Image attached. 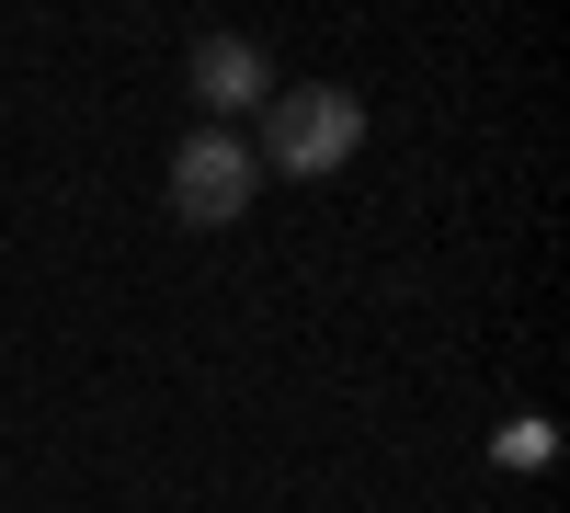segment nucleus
Returning a JSON list of instances; mask_svg holds the SVG:
<instances>
[{"instance_id":"1","label":"nucleus","mask_w":570,"mask_h":513,"mask_svg":"<svg viewBox=\"0 0 570 513\" xmlns=\"http://www.w3.org/2000/svg\"><path fill=\"white\" fill-rule=\"evenodd\" d=\"M354 149H365V91H343V80L274 91V103H263V137H252V160L285 171V182H331Z\"/></svg>"},{"instance_id":"3","label":"nucleus","mask_w":570,"mask_h":513,"mask_svg":"<svg viewBox=\"0 0 570 513\" xmlns=\"http://www.w3.org/2000/svg\"><path fill=\"white\" fill-rule=\"evenodd\" d=\"M183 80H195L206 126H240V115H263V103H274V58H263L252 34H206V46H195V69H183Z\"/></svg>"},{"instance_id":"2","label":"nucleus","mask_w":570,"mask_h":513,"mask_svg":"<svg viewBox=\"0 0 570 513\" xmlns=\"http://www.w3.org/2000/svg\"><path fill=\"white\" fill-rule=\"evenodd\" d=\"M252 195H263V160H252L240 126H195V137L171 149V217H183V228L252 217Z\"/></svg>"}]
</instances>
